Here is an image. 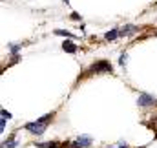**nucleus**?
I'll use <instances>...</instances> for the list:
<instances>
[{
	"mask_svg": "<svg viewBox=\"0 0 157 148\" xmlns=\"http://www.w3.org/2000/svg\"><path fill=\"white\" fill-rule=\"evenodd\" d=\"M51 117H53V113H48V115H44V117H40L39 121H35V123H28L26 124V130L28 132H31V134H44L46 132V128H48V124H49V121H51Z\"/></svg>",
	"mask_w": 157,
	"mask_h": 148,
	"instance_id": "f257e3e1",
	"label": "nucleus"
},
{
	"mask_svg": "<svg viewBox=\"0 0 157 148\" xmlns=\"http://www.w3.org/2000/svg\"><path fill=\"white\" fill-rule=\"evenodd\" d=\"M91 72H95V73H112V64L108 60H99L97 64L91 66Z\"/></svg>",
	"mask_w": 157,
	"mask_h": 148,
	"instance_id": "f03ea898",
	"label": "nucleus"
},
{
	"mask_svg": "<svg viewBox=\"0 0 157 148\" xmlns=\"http://www.w3.org/2000/svg\"><path fill=\"white\" fill-rule=\"evenodd\" d=\"M90 145H91V137H90V135H82V137H78L71 146L73 148H84V146H90Z\"/></svg>",
	"mask_w": 157,
	"mask_h": 148,
	"instance_id": "7ed1b4c3",
	"label": "nucleus"
},
{
	"mask_svg": "<svg viewBox=\"0 0 157 148\" xmlns=\"http://www.w3.org/2000/svg\"><path fill=\"white\" fill-rule=\"evenodd\" d=\"M154 103H155V99H154L152 95H146V93L139 95V99H137V104H139V106H150V104H154Z\"/></svg>",
	"mask_w": 157,
	"mask_h": 148,
	"instance_id": "20e7f679",
	"label": "nucleus"
},
{
	"mask_svg": "<svg viewBox=\"0 0 157 148\" xmlns=\"http://www.w3.org/2000/svg\"><path fill=\"white\" fill-rule=\"evenodd\" d=\"M137 31H139V28H137V26H132V24H128V26H124L122 29H119L121 37H128V35H133V33H137Z\"/></svg>",
	"mask_w": 157,
	"mask_h": 148,
	"instance_id": "39448f33",
	"label": "nucleus"
},
{
	"mask_svg": "<svg viewBox=\"0 0 157 148\" xmlns=\"http://www.w3.org/2000/svg\"><path fill=\"white\" fill-rule=\"evenodd\" d=\"M62 49L68 51V53H75V51H77V46H75L71 40H66V42L62 44Z\"/></svg>",
	"mask_w": 157,
	"mask_h": 148,
	"instance_id": "423d86ee",
	"label": "nucleus"
},
{
	"mask_svg": "<svg viewBox=\"0 0 157 148\" xmlns=\"http://www.w3.org/2000/svg\"><path fill=\"white\" fill-rule=\"evenodd\" d=\"M104 37H106V40H115L117 37H121V33H119V29H112V31H108Z\"/></svg>",
	"mask_w": 157,
	"mask_h": 148,
	"instance_id": "0eeeda50",
	"label": "nucleus"
},
{
	"mask_svg": "<svg viewBox=\"0 0 157 148\" xmlns=\"http://www.w3.org/2000/svg\"><path fill=\"white\" fill-rule=\"evenodd\" d=\"M55 35H62V37H68V38H75L73 33H70V31H62V29H57V31H55Z\"/></svg>",
	"mask_w": 157,
	"mask_h": 148,
	"instance_id": "6e6552de",
	"label": "nucleus"
},
{
	"mask_svg": "<svg viewBox=\"0 0 157 148\" xmlns=\"http://www.w3.org/2000/svg\"><path fill=\"white\" fill-rule=\"evenodd\" d=\"M15 146H17V141H15V139L9 141V143H4V145H2V148H15Z\"/></svg>",
	"mask_w": 157,
	"mask_h": 148,
	"instance_id": "1a4fd4ad",
	"label": "nucleus"
},
{
	"mask_svg": "<svg viewBox=\"0 0 157 148\" xmlns=\"http://www.w3.org/2000/svg\"><path fill=\"white\" fill-rule=\"evenodd\" d=\"M22 48V44H13V46H9V49H11V53H17L18 49Z\"/></svg>",
	"mask_w": 157,
	"mask_h": 148,
	"instance_id": "9d476101",
	"label": "nucleus"
},
{
	"mask_svg": "<svg viewBox=\"0 0 157 148\" xmlns=\"http://www.w3.org/2000/svg\"><path fill=\"white\" fill-rule=\"evenodd\" d=\"M119 62H121V66H126V62H128V55H126V53H122Z\"/></svg>",
	"mask_w": 157,
	"mask_h": 148,
	"instance_id": "9b49d317",
	"label": "nucleus"
},
{
	"mask_svg": "<svg viewBox=\"0 0 157 148\" xmlns=\"http://www.w3.org/2000/svg\"><path fill=\"white\" fill-rule=\"evenodd\" d=\"M39 146H48V148H59L57 143H48V145H39Z\"/></svg>",
	"mask_w": 157,
	"mask_h": 148,
	"instance_id": "f8f14e48",
	"label": "nucleus"
},
{
	"mask_svg": "<svg viewBox=\"0 0 157 148\" xmlns=\"http://www.w3.org/2000/svg\"><path fill=\"white\" fill-rule=\"evenodd\" d=\"M4 128H6V117H2V121H0V130L4 132Z\"/></svg>",
	"mask_w": 157,
	"mask_h": 148,
	"instance_id": "ddd939ff",
	"label": "nucleus"
},
{
	"mask_svg": "<svg viewBox=\"0 0 157 148\" xmlns=\"http://www.w3.org/2000/svg\"><path fill=\"white\" fill-rule=\"evenodd\" d=\"M2 117H6V119H11V113L6 110H2Z\"/></svg>",
	"mask_w": 157,
	"mask_h": 148,
	"instance_id": "4468645a",
	"label": "nucleus"
},
{
	"mask_svg": "<svg viewBox=\"0 0 157 148\" xmlns=\"http://www.w3.org/2000/svg\"><path fill=\"white\" fill-rule=\"evenodd\" d=\"M117 148H128V146H126V145H119Z\"/></svg>",
	"mask_w": 157,
	"mask_h": 148,
	"instance_id": "2eb2a0df",
	"label": "nucleus"
}]
</instances>
